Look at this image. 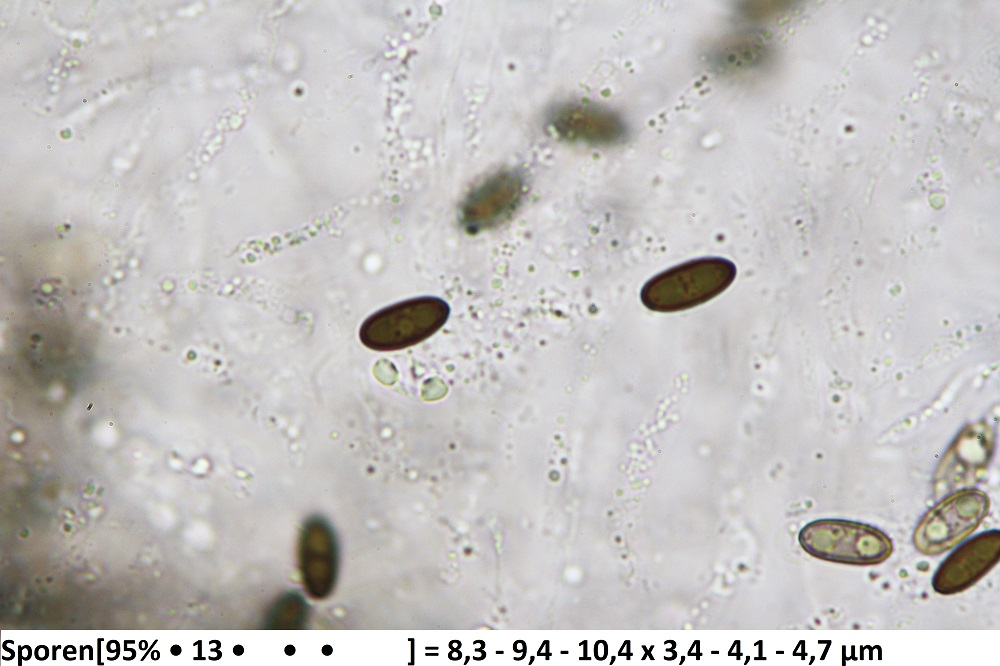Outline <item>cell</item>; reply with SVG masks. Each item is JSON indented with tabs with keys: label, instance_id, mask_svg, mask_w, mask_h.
Returning a JSON list of instances; mask_svg holds the SVG:
<instances>
[{
	"label": "cell",
	"instance_id": "cell-10",
	"mask_svg": "<svg viewBox=\"0 0 1000 666\" xmlns=\"http://www.w3.org/2000/svg\"><path fill=\"white\" fill-rule=\"evenodd\" d=\"M180 652H181V648L178 645L172 646L171 653L173 655H178V654H180Z\"/></svg>",
	"mask_w": 1000,
	"mask_h": 666
},
{
	"label": "cell",
	"instance_id": "cell-1",
	"mask_svg": "<svg viewBox=\"0 0 1000 666\" xmlns=\"http://www.w3.org/2000/svg\"><path fill=\"white\" fill-rule=\"evenodd\" d=\"M736 267L728 259L704 257L667 269L645 283L642 303L650 310L675 312L705 303L733 282Z\"/></svg>",
	"mask_w": 1000,
	"mask_h": 666
},
{
	"label": "cell",
	"instance_id": "cell-2",
	"mask_svg": "<svg viewBox=\"0 0 1000 666\" xmlns=\"http://www.w3.org/2000/svg\"><path fill=\"white\" fill-rule=\"evenodd\" d=\"M449 315L450 306L439 297L408 299L370 315L360 327L359 338L371 350H401L432 336Z\"/></svg>",
	"mask_w": 1000,
	"mask_h": 666
},
{
	"label": "cell",
	"instance_id": "cell-4",
	"mask_svg": "<svg viewBox=\"0 0 1000 666\" xmlns=\"http://www.w3.org/2000/svg\"><path fill=\"white\" fill-rule=\"evenodd\" d=\"M989 506V497L979 489L951 493L920 519L913 535L915 547L926 555L951 549L979 526Z\"/></svg>",
	"mask_w": 1000,
	"mask_h": 666
},
{
	"label": "cell",
	"instance_id": "cell-9",
	"mask_svg": "<svg viewBox=\"0 0 1000 666\" xmlns=\"http://www.w3.org/2000/svg\"><path fill=\"white\" fill-rule=\"evenodd\" d=\"M763 58V48L755 35H738L720 43L712 53L716 67L727 71L756 68Z\"/></svg>",
	"mask_w": 1000,
	"mask_h": 666
},
{
	"label": "cell",
	"instance_id": "cell-6",
	"mask_svg": "<svg viewBox=\"0 0 1000 666\" xmlns=\"http://www.w3.org/2000/svg\"><path fill=\"white\" fill-rule=\"evenodd\" d=\"M994 449L993 434L985 423L965 427L942 458L935 474L937 494L966 489L985 472Z\"/></svg>",
	"mask_w": 1000,
	"mask_h": 666
},
{
	"label": "cell",
	"instance_id": "cell-5",
	"mask_svg": "<svg viewBox=\"0 0 1000 666\" xmlns=\"http://www.w3.org/2000/svg\"><path fill=\"white\" fill-rule=\"evenodd\" d=\"M524 179L514 169L498 171L469 191L460 207V221L472 234L506 221L520 204Z\"/></svg>",
	"mask_w": 1000,
	"mask_h": 666
},
{
	"label": "cell",
	"instance_id": "cell-8",
	"mask_svg": "<svg viewBox=\"0 0 1000 666\" xmlns=\"http://www.w3.org/2000/svg\"><path fill=\"white\" fill-rule=\"evenodd\" d=\"M548 124L560 137L590 145H613L626 139L625 121L614 111L602 106L566 102L548 113Z\"/></svg>",
	"mask_w": 1000,
	"mask_h": 666
},
{
	"label": "cell",
	"instance_id": "cell-7",
	"mask_svg": "<svg viewBox=\"0 0 1000 666\" xmlns=\"http://www.w3.org/2000/svg\"><path fill=\"white\" fill-rule=\"evenodd\" d=\"M999 554V530L974 535L941 562L932 578L933 589L943 595L968 589L998 563Z\"/></svg>",
	"mask_w": 1000,
	"mask_h": 666
},
{
	"label": "cell",
	"instance_id": "cell-3",
	"mask_svg": "<svg viewBox=\"0 0 1000 666\" xmlns=\"http://www.w3.org/2000/svg\"><path fill=\"white\" fill-rule=\"evenodd\" d=\"M798 541L815 558L847 565H877L893 551L890 537L880 529L843 519L809 522L800 530Z\"/></svg>",
	"mask_w": 1000,
	"mask_h": 666
}]
</instances>
